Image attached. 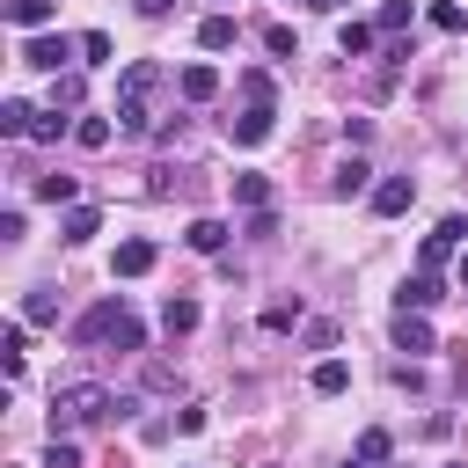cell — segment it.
<instances>
[{"mask_svg": "<svg viewBox=\"0 0 468 468\" xmlns=\"http://www.w3.org/2000/svg\"><path fill=\"white\" fill-rule=\"evenodd\" d=\"M197 322H205V307H197L190 292H168V300H161V329H168V336H190Z\"/></svg>", "mask_w": 468, "mask_h": 468, "instance_id": "9c48e42d", "label": "cell"}, {"mask_svg": "<svg viewBox=\"0 0 468 468\" xmlns=\"http://www.w3.org/2000/svg\"><path fill=\"white\" fill-rule=\"evenodd\" d=\"M132 7H139V15H146V22H161V15H168V7H176V0H132Z\"/></svg>", "mask_w": 468, "mask_h": 468, "instance_id": "8d00e7d4", "label": "cell"}, {"mask_svg": "<svg viewBox=\"0 0 468 468\" xmlns=\"http://www.w3.org/2000/svg\"><path fill=\"white\" fill-rule=\"evenodd\" d=\"M80 66H110V37H102V29L80 37Z\"/></svg>", "mask_w": 468, "mask_h": 468, "instance_id": "e575fe53", "label": "cell"}, {"mask_svg": "<svg viewBox=\"0 0 468 468\" xmlns=\"http://www.w3.org/2000/svg\"><path fill=\"white\" fill-rule=\"evenodd\" d=\"M227 132H234V146H263L278 132V102H249L241 117H227Z\"/></svg>", "mask_w": 468, "mask_h": 468, "instance_id": "5b68a950", "label": "cell"}, {"mask_svg": "<svg viewBox=\"0 0 468 468\" xmlns=\"http://www.w3.org/2000/svg\"><path fill=\"white\" fill-rule=\"evenodd\" d=\"M263 51H271V58H300V37H292L285 22H271V29H263Z\"/></svg>", "mask_w": 468, "mask_h": 468, "instance_id": "f1b7e54d", "label": "cell"}, {"mask_svg": "<svg viewBox=\"0 0 468 468\" xmlns=\"http://www.w3.org/2000/svg\"><path fill=\"white\" fill-rule=\"evenodd\" d=\"M373 37H380V22H344V29H336L344 58H366V51H373Z\"/></svg>", "mask_w": 468, "mask_h": 468, "instance_id": "ac0fdd59", "label": "cell"}, {"mask_svg": "<svg viewBox=\"0 0 468 468\" xmlns=\"http://www.w3.org/2000/svg\"><path fill=\"white\" fill-rule=\"evenodd\" d=\"M110 132H117L110 117H80V124H73V139H80L88 154H102V146H110Z\"/></svg>", "mask_w": 468, "mask_h": 468, "instance_id": "d4e9b609", "label": "cell"}, {"mask_svg": "<svg viewBox=\"0 0 468 468\" xmlns=\"http://www.w3.org/2000/svg\"><path fill=\"white\" fill-rule=\"evenodd\" d=\"M431 29H446V37H461V29H468V15H461V0H431Z\"/></svg>", "mask_w": 468, "mask_h": 468, "instance_id": "83f0119b", "label": "cell"}, {"mask_svg": "<svg viewBox=\"0 0 468 468\" xmlns=\"http://www.w3.org/2000/svg\"><path fill=\"white\" fill-rule=\"evenodd\" d=\"M292 322H300V300H271V307H263V329H271V336H285Z\"/></svg>", "mask_w": 468, "mask_h": 468, "instance_id": "d6a6232c", "label": "cell"}, {"mask_svg": "<svg viewBox=\"0 0 468 468\" xmlns=\"http://www.w3.org/2000/svg\"><path fill=\"white\" fill-rule=\"evenodd\" d=\"M227 44H234V15H227V7H212V15L197 22V51H227Z\"/></svg>", "mask_w": 468, "mask_h": 468, "instance_id": "5bb4252c", "label": "cell"}, {"mask_svg": "<svg viewBox=\"0 0 468 468\" xmlns=\"http://www.w3.org/2000/svg\"><path fill=\"white\" fill-rule=\"evenodd\" d=\"M366 176H373V168H366V161L351 154V161L336 168V197H358V190H366Z\"/></svg>", "mask_w": 468, "mask_h": 468, "instance_id": "4dcf8cb0", "label": "cell"}, {"mask_svg": "<svg viewBox=\"0 0 468 468\" xmlns=\"http://www.w3.org/2000/svg\"><path fill=\"white\" fill-rule=\"evenodd\" d=\"M314 7H322V15H336V7H344V0H314Z\"/></svg>", "mask_w": 468, "mask_h": 468, "instance_id": "f35d334b", "label": "cell"}, {"mask_svg": "<svg viewBox=\"0 0 468 468\" xmlns=\"http://www.w3.org/2000/svg\"><path fill=\"white\" fill-rule=\"evenodd\" d=\"M66 58H80V37H29L22 44V66H37V73H58Z\"/></svg>", "mask_w": 468, "mask_h": 468, "instance_id": "277c9868", "label": "cell"}, {"mask_svg": "<svg viewBox=\"0 0 468 468\" xmlns=\"http://www.w3.org/2000/svg\"><path fill=\"white\" fill-rule=\"evenodd\" d=\"M241 95H249V102H278V80H271L263 66H249V73H241Z\"/></svg>", "mask_w": 468, "mask_h": 468, "instance_id": "f546056e", "label": "cell"}, {"mask_svg": "<svg viewBox=\"0 0 468 468\" xmlns=\"http://www.w3.org/2000/svg\"><path fill=\"white\" fill-rule=\"evenodd\" d=\"M410 15H417L410 0H380V15H373V22H380V37H402V29H410Z\"/></svg>", "mask_w": 468, "mask_h": 468, "instance_id": "603a6c76", "label": "cell"}, {"mask_svg": "<svg viewBox=\"0 0 468 468\" xmlns=\"http://www.w3.org/2000/svg\"><path fill=\"white\" fill-rule=\"evenodd\" d=\"M344 468H351V461H344Z\"/></svg>", "mask_w": 468, "mask_h": 468, "instance_id": "ab89813d", "label": "cell"}, {"mask_svg": "<svg viewBox=\"0 0 468 468\" xmlns=\"http://www.w3.org/2000/svg\"><path fill=\"white\" fill-rule=\"evenodd\" d=\"M453 278H461V292H468V256H461V263H453Z\"/></svg>", "mask_w": 468, "mask_h": 468, "instance_id": "74e56055", "label": "cell"}, {"mask_svg": "<svg viewBox=\"0 0 468 468\" xmlns=\"http://www.w3.org/2000/svg\"><path fill=\"white\" fill-rule=\"evenodd\" d=\"M88 424H117V395L102 380H66L51 388V431H88Z\"/></svg>", "mask_w": 468, "mask_h": 468, "instance_id": "6da1fadb", "label": "cell"}, {"mask_svg": "<svg viewBox=\"0 0 468 468\" xmlns=\"http://www.w3.org/2000/svg\"><path fill=\"white\" fill-rule=\"evenodd\" d=\"M439 300H446L439 271H410V278H402V307H417V314H424V307H439Z\"/></svg>", "mask_w": 468, "mask_h": 468, "instance_id": "7c38bea8", "label": "cell"}, {"mask_svg": "<svg viewBox=\"0 0 468 468\" xmlns=\"http://www.w3.org/2000/svg\"><path fill=\"white\" fill-rule=\"evenodd\" d=\"M51 15H58V0H7V22L15 29H44Z\"/></svg>", "mask_w": 468, "mask_h": 468, "instance_id": "e0dca14e", "label": "cell"}, {"mask_svg": "<svg viewBox=\"0 0 468 468\" xmlns=\"http://www.w3.org/2000/svg\"><path fill=\"white\" fill-rule=\"evenodd\" d=\"M66 132H73V124H66L58 110H37V124H29V139H37V146H58Z\"/></svg>", "mask_w": 468, "mask_h": 468, "instance_id": "cb8c5ba5", "label": "cell"}, {"mask_svg": "<svg viewBox=\"0 0 468 468\" xmlns=\"http://www.w3.org/2000/svg\"><path fill=\"white\" fill-rule=\"evenodd\" d=\"M95 234H102V212H95V205H66L58 241H73V249H80V241H95Z\"/></svg>", "mask_w": 468, "mask_h": 468, "instance_id": "8fae6325", "label": "cell"}, {"mask_svg": "<svg viewBox=\"0 0 468 468\" xmlns=\"http://www.w3.org/2000/svg\"><path fill=\"white\" fill-rule=\"evenodd\" d=\"M154 263H161V249L132 234V241H117V256H110V278H146Z\"/></svg>", "mask_w": 468, "mask_h": 468, "instance_id": "ba28073f", "label": "cell"}, {"mask_svg": "<svg viewBox=\"0 0 468 468\" xmlns=\"http://www.w3.org/2000/svg\"><path fill=\"white\" fill-rule=\"evenodd\" d=\"M73 190H80L73 176H37V197H44V205H73Z\"/></svg>", "mask_w": 468, "mask_h": 468, "instance_id": "1f68e13d", "label": "cell"}, {"mask_svg": "<svg viewBox=\"0 0 468 468\" xmlns=\"http://www.w3.org/2000/svg\"><path fill=\"white\" fill-rule=\"evenodd\" d=\"M22 322H58V292H51V285H37V292L22 300Z\"/></svg>", "mask_w": 468, "mask_h": 468, "instance_id": "484cf974", "label": "cell"}, {"mask_svg": "<svg viewBox=\"0 0 468 468\" xmlns=\"http://www.w3.org/2000/svg\"><path fill=\"white\" fill-rule=\"evenodd\" d=\"M80 344H110V351H146V329H139V314L124 307V292H110V300H95L88 314H80V329H73Z\"/></svg>", "mask_w": 468, "mask_h": 468, "instance_id": "7a4b0ae2", "label": "cell"}, {"mask_svg": "<svg viewBox=\"0 0 468 468\" xmlns=\"http://www.w3.org/2000/svg\"><path fill=\"white\" fill-rule=\"evenodd\" d=\"M461 234H468V219H461V212H446V219L424 234V249H417V271H439V263L453 256V241H461Z\"/></svg>", "mask_w": 468, "mask_h": 468, "instance_id": "8992f818", "label": "cell"}, {"mask_svg": "<svg viewBox=\"0 0 468 468\" xmlns=\"http://www.w3.org/2000/svg\"><path fill=\"white\" fill-rule=\"evenodd\" d=\"M44 468H80V446H73V431H51V446H44Z\"/></svg>", "mask_w": 468, "mask_h": 468, "instance_id": "4316f807", "label": "cell"}, {"mask_svg": "<svg viewBox=\"0 0 468 468\" xmlns=\"http://www.w3.org/2000/svg\"><path fill=\"white\" fill-rule=\"evenodd\" d=\"M29 124H37V110L7 95V102H0V132H7V139H29Z\"/></svg>", "mask_w": 468, "mask_h": 468, "instance_id": "44dd1931", "label": "cell"}, {"mask_svg": "<svg viewBox=\"0 0 468 468\" xmlns=\"http://www.w3.org/2000/svg\"><path fill=\"white\" fill-rule=\"evenodd\" d=\"M183 241H190L197 256H219V249H227V219H190V227H183Z\"/></svg>", "mask_w": 468, "mask_h": 468, "instance_id": "9a60e30c", "label": "cell"}, {"mask_svg": "<svg viewBox=\"0 0 468 468\" xmlns=\"http://www.w3.org/2000/svg\"><path fill=\"white\" fill-rule=\"evenodd\" d=\"M388 453H395V439H388L380 424H373V431H358V461H388Z\"/></svg>", "mask_w": 468, "mask_h": 468, "instance_id": "836d02e7", "label": "cell"}, {"mask_svg": "<svg viewBox=\"0 0 468 468\" xmlns=\"http://www.w3.org/2000/svg\"><path fill=\"white\" fill-rule=\"evenodd\" d=\"M219 95V66H183V102H212Z\"/></svg>", "mask_w": 468, "mask_h": 468, "instance_id": "2e32d148", "label": "cell"}, {"mask_svg": "<svg viewBox=\"0 0 468 468\" xmlns=\"http://www.w3.org/2000/svg\"><path fill=\"white\" fill-rule=\"evenodd\" d=\"M271 197H278V190H271V176H256V168H241V176H234V205H241V212H271Z\"/></svg>", "mask_w": 468, "mask_h": 468, "instance_id": "30bf717a", "label": "cell"}, {"mask_svg": "<svg viewBox=\"0 0 468 468\" xmlns=\"http://www.w3.org/2000/svg\"><path fill=\"white\" fill-rule=\"evenodd\" d=\"M0 351H7V358H0V366H7V380H22V351H29V329H22V322H7Z\"/></svg>", "mask_w": 468, "mask_h": 468, "instance_id": "7402d4cb", "label": "cell"}, {"mask_svg": "<svg viewBox=\"0 0 468 468\" xmlns=\"http://www.w3.org/2000/svg\"><path fill=\"white\" fill-rule=\"evenodd\" d=\"M395 351H431V322H424L417 307L395 314Z\"/></svg>", "mask_w": 468, "mask_h": 468, "instance_id": "4fadbf2b", "label": "cell"}, {"mask_svg": "<svg viewBox=\"0 0 468 468\" xmlns=\"http://www.w3.org/2000/svg\"><path fill=\"white\" fill-rule=\"evenodd\" d=\"M417 205V176H380L373 183V212L380 219H395V212H410Z\"/></svg>", "mask_w": 468, "mask_h": 468, "instance_id": "52a82bcc", "label": "cell"}, {"mask_svg": "<svg viewBox=\"0 0 468 468\" xmlns=\"http://www.w3.org/2000/svg\"><path fill=\"white\" fill-rule=\"evenodd\" d=\"M154 88H161V66H154V58H132V66L117 73V110H110L117 132H146V95H154Z\"/></svg>", "mask_w": 468, "mask_h": 468, "instance_id": "3957f363", "label": "cell"}, {"mask_svg": "<svg viewBox=\"0 0 468 468\" xmlns=\"http://www.w3.org/2000/svg\"><path fill=\"white\" fill-rule=\"evenodd\" d=\"M307 351H336V322H307Z\"/></svg>", "mask_w": 468, "mask_h": 468, "instance_id": "d590c367", "label": "cell"}, {"mask_svg": "<svg viewBox=\"0 0 468 468\" xmlns=\"http://www.w3.org/2000/svg\"><path fill=\"white\" fill-rule=\"evenodd\" d=\"M307 388H314V395H344V388H351V366H344V358H322Z\"/></svg>", "mask_w": 468, "mask_h": 468, "instance_id": "ffe728a7", "label": "cell"}, {"mask_svg": "<svg viewBox=\"0 0 468 468\" xmlns=\"http://www.w3.org/2000/svg\"><path fill=\"white\" fill-rule=\"evenodd\" d=\"M80 95H88V80L66 66V73H51V110H80Z\"/></svg>", "mask_w": 468, "mask_h": 468, "instance_id": "d6986e66", "label": "cell"}]
</instances>
